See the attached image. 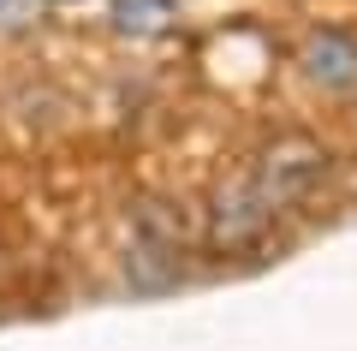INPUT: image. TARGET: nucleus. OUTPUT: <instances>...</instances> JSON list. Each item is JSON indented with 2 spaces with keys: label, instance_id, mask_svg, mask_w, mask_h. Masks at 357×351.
Wrapping results in <instances>:
<instances>
[{
  "label": "nucleus",
  "instance_id": "obj_1",
  "mask_svg": "<svg viewBox=\"0 0 357 351\" xmlns=\"http://www.w3.org/2000/svg\"><path fill=\"white\" fill-rule=\"evenodd\" d=\"M197 262V226L167 197L126 202V244H119V274L131 292H173L191 280Z\"/></svg>",
  "mask_w": 357,
  "mask_h": 351
},
{
  "label": "nucleus",
  "instance_id": "obj_2",
  "mask_svg": "<svg viewBox=\"0 0 357 351\" xmlns=\"http://www.w3.org/2000/svg\"><path fill=\"white\" fill-rule=\"evenodd\" d=\"M286 214L262 197L250 173H220L203 197V214H197V251L215 256V262H256L268 256V244L280 239Z\"/></svg>",
  "mask_w": 357,
  "mask_h": 351
},
{
  "label": "nucleus",
  "instance_id": "obj_3",
  "mask_svg": "<svg viewBox=\"0 0 357 351\" xmlns=\"http://www.w3.org/2000/svg\"><path fill=\"white\" fill-rule=\"evenodd\" d=\"M244 173L262 185V197L280 214H304L321 202V191L333 185V149L310 131H274L256 143V155L244 161Z\"/></svg>",
  "mask_w": 357,
  "mask_h": 351
},
{
  "label": "nucleus",
  "instance_id": "obj_4",
  "mask_svg": "<svg viewBox=\"0 0 357 351\" xmlns=\"http://www.w3.org/2000/svg\"><path fill=\"white\" fill-rule=\"evenodd\" d=\"M292 66L304 77V89H316V96H357V24H345V18L304 24Z\"/></svg>",
  "mask_w": 357,
  "mask_h": 351
},
{
  "label": "nucleus",
  "instance_id": "obj_5",
  "mask_svg": "<svg viewBox=\"0 0 357 351\" xmlns=\"http://www.w3.org/2000/svg\"><path fill=\"white\" fill-rule=\"evenodd\" d=\"M185 18V0H107V30L131 48H149V42H167Z\"/></svg>",
  "mask_w": 357,
  "mask_h": 351
},
{
  "label": "nucleus",
  "instance_id": "obj_6",
  "mask_svg": "<svg viewBox=\"0 0 357 351\" xmlns=\"http://www.w3.org/2000/svg\"><path fill=\"white\" fill-rule=\"evenodd\" d=\"M30 18H36V6H30V0H0V36L30 30Z\"/></svg>",
  "mask_w": 357,
  "mask_h": 351
},
{
  "label": "nucleus",
  "instance_id": "obj_7",
  "mask_svg": "<svg viewBox=\"0 0 357 351\" xmlns=\"http://www.w3.org/2000/svg\"><path fill=\"white\" fill-rule=\"evenodd\" d=\"M36 13H72V6H84V0H30Z\"/></svg>",
  "mask_w": 357,
  "mask_h": 351
}]
</instances>
